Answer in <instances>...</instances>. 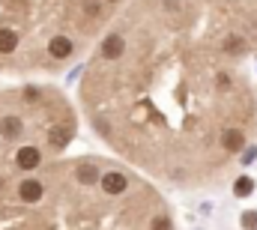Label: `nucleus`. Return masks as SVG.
<instances>
[{
  "mask_svg": "<svg viewBox=\"0 0 257 230\" xmlns=\"http://www.w3.org/2000/svg\"><path fill=\"white\" fill-rule=\"evenodd\" d=\"M105 6H117V3H123V0H102Z\"/></svg>",
  "mask_w": 257,
  "mask_h": 230,
  "instance_id": "8",
  "label": "nucleus"
},
{
  "mask_svg": "<svg viewBox=\"0 0 257 230\" xmlns=\"http://www.w3.org/2000/svg\"><path fill=\"white\" fill-rule=\"evenodd\" d=\"M6 185H9V179H6V173H0V191H3Z\"/></svg>",
  "mask_w": 257,
  "mask_h": 230,
  "instance_id": "7",
  "label": "nucleus"
},
{
  "mask_svg": "<svg viewBox=\"0 0 257 230\" xmlns=\"http://www.w3.org/2000/svg\"><path fill=\"white\" fill-rule=\"evenodd\" d=\"M15 197H18L21 203H27V206H36V203L45 197V179L27 173V176L15 185Z\"/></svg>",
  "mask_w": 257,
  "mask_h": 230,
  "instance_id": "3",
  "label": "nucleus"
},
{
  "mask_svg": "<svg viewBox=\"0 0 257 230\" xmlns=\"http://www.w3.org/2000/svg\"><path fill=\"white\" fill-rule=\"evenodd\" d=\"M242 227L245 230H257V212L254 209H248V212L242 215Z\"/></svg>",
  "mask_w": 257,
  "mask_h": 230,
  "instance_id": "6",
  "label": "nucleus"
},
{
  "mask_svg": "<svg viewBox=\"0 0 257 230\" xmlns=\"http://www.w3.org/2000/svg\"><path fill=\"white\" fill-rule=\"evenodd\" d=\"M24 132H27V126H24V117L18 111H3L0 114V141L15 144V141L24 138Z\"/></svg>",
  "mask_w": 257,
  "mask_h": 230,
  "instance_id": "4",
  "label": "nucleus"
},
{
  "mask_svg": "<svg viewBox=\"0 0 257 230\" xmlns=\"http://www.w3.org/2000/svg\"><path fill=\"white\" fill-rule=\"evenodd\" d=\"M12 165L21 173H36L45 165V147L42 144H18L12 153Z\"/></svg>",
  "mask_w": 257,
  "mask_h": 230,
  "instance_id": "2",
  "label": "nucleus"
},
{
  "mask_svg": "<svg viewBox=\"0 0 257 230\" xmlns=\"http://www.w3.org/2000/svg\"><path fill=\"white\" fill-rule=\"evenodd\" d=\"M123 39L117 60L93 57L87 66L81 99L90 123L141 171L183 185L215 182L233 162L221 135L248 132L257 117L236 60L168 21Z\"/></svg>",
  "mask_w": 257,
  "mask_h": 230,
  "instance_id": "1",
  "label": "nucleus"
},
{
  "mask_svg": "<svg viewBox=\"0 0 257 230\" xmlns=\"http://www.w3.org/2000/svg\"><path fill=\"white\" fill-rule=\"evenodd\" d=\"M251 188H254V179H251V176H239L236 185H233V194H236V197H248Z\"/></svg>",
  "mask_w": 257,
  "mask_h": 230,
  "instance_id": "5",
  "label": "nucleus"
}]
</instances>
